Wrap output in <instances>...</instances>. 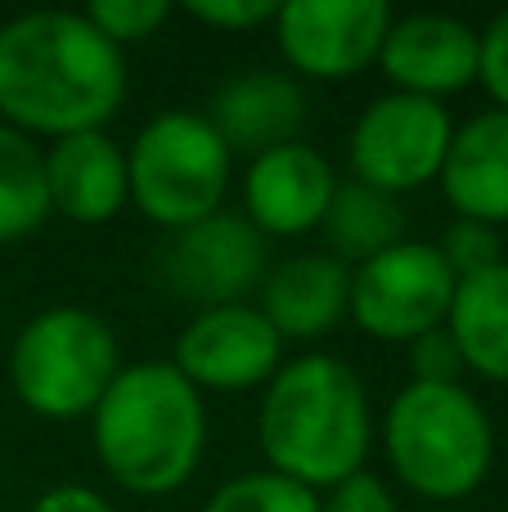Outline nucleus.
<instances>
[{
    "mask_svg": "<svg viewBox=\"0 0 508 512\" xmlns=\"http://www.w3.org/2000/svg\"><path fill=\"white\" fill-rule=\"evenodd\" d=\"M257 310L284 342L324 337L342 324V315H351V270L329 252L293 256L261 279Z\"/></svg>",
    "mask_w": 508,
    "mask_h": 512,
    "instance_id": "dca6fc26",
    "label": "nucleus"
},
{
    "mask_svg": "<svg viewBox=\"0 0 508 512\" xmlns=\"http://www.w3.org/2000/svg\"><path fill=\"white\" fill-rule=\"evenodd\" d=\"M185 14H194L207 27H221V32H248L257 23H275L279 5L275 0H189Z\"/></svg>",
    "mask_w": 508,
    "mask_h": 512,
    "instance_id": "a878e982",
    "label": "nucleus"
},
{
    "mask_svg": "<svg viewBox=\"0 0 508 512\" xmlns=\"http://www.w3.org/2000/svg\"><path fill=\"white\" fill-rule=\"evenodd\" d=\"M50 216L45 194V153L32 135L0 122V243L27 239Z\"/></svg>",
    "mask_w": 508,
    "mask_h": 512,
    "instance_id": "aec40b11",
    "label": "nucleus"
},
{
    "mask_svg": "<svg viewBox=\"0 0 508 512\" xmlns=\"http://www.w3.org/2000/svg\"><path fill=\"white\" fill-rule=\"evenodd\" d=\"M450 140H455V122L437 99L392 90L360 113L347 153L356 180L401 198L441 176Z\"/></svg>",
    "mask_w": 508,
    "mask_h": 512,
    "instance_id": "1a4fd4ad",
    "label": "nucleus"
},
{
    "mask_svg": "<svg viewBox=\"0 0 508 512\" xmlns=\"http://www.w3.org/2000/svg\"><path fill=\"white\" fill-rule=\"evenodd\" d=\"M446 203L459 212V221L508 225V113L486 108L473 122H464L450 140L446 167H441Z\"/></svg>",
    "mask_w": 508,
    "mask_h": 512,
    "instance_id": "f3484780",
    "label": "nucleus"
},
{
    "mask_svg": "<svg viewBox=\"0 0 508 512\" xmlns=\"http://www.w3.org/2000/svg\"><path fill=\"white\" fill-rule=\"evenodd\" d=\"M477 81L508 113V9L491 18L486 32H477Z\"/></svg>",
    "mask_w": 508,
    "mask_h": 512,
    "instance_id": "393cba45",
    "label": "nucleus"
},
{
    "mask_svg": "<svg viewBox=\"0 0 508 512\" xmlns=\"http://www.w3.org/2000/svg\"><path fill=\"white\" fill-rule=\"evenodd\" d=\"M383 445L392 472L423 499H464L486 481L495 427L482 400L464 387L410 382L387 405Z\"/></svg>",
    "mask_w": 508,
    "mask_h": 512,
    "instance_id": "20e7f679",
    "label": "nucleus"
},
{
    "mask_svg": "<svg viewBox=\"0 0 508 512\" xmlns=\"http://www.w3.org/2000/svg\"><path fill=\"white\" fill-rule=\"evenodd\" d=\"M441 261L450 265V274L455 279H473V274L491 270V265H500V230L495 225H482V221H455L446 230V239L437 243Z\"/></svg>",
    "mask_w": 508,
    "mask_h": 512,
    "instance_id": "5701e85b",
    "label": "nucleus"
},
{
    "mask_svg": "<svg viewBox=\"0 0 508 512\" xmlns=\"http://www.w3.org/2000/svg\"><path fill=\"white\" fill-rule=\"evenodd\" d=\"M126 99V59L72 9H36L0 27V122L23 135L99 131Z\"/></svg>",
    "mask_w": 508,
    "mask_h": 512,
    "instance_id": "f257e3e1",
    "label": "nucleus"
},
{
    "mask_svg": "<svg viewBox=\"0 0 508 512\" xmlns=\"http://www.w3.org/2000/svg\"><path fill=\"white\" fill-rule=\"evenodd\" d=\"M446 328L464 355V369L508 382V261L455 283Z\"/></svg>",
    "mask_w": 508,
    "mask_h": 512,
    "instance_id": "a211bd4d",
    "label": "nucleus"
},
{
    "mask_svg": "<svg viewBox=\"0 0 508 512\" xmlns=\"http://www.w3.org/2000/svg\"><path fill=\"white\" fill-rule=\"evenodd\" d=\"M86 18L99 36H108V41L122 50V45L149 41L171 18V5L167 0H95V5L86 9Z\"/></svg>",
    "mask_w": 508,
    "mask_h": 512,
    "instance_id": "4be33fe9",
    "label": "nucleus"
},
{
    "mask_svg": "<svg viewBox=\"0 0 508 512\" xmlns=\"http://www.w3.org/2000/svg\"><path fill=\"white\" fill-rule=\"evenodd\" d=\"M410 369L414 382H432V387H459V373H464V355H459L450 328H432V333L414 337L410 342Z\"/></svg>",
    "mask_w": 508,
    "mask_h": 512,
    "instance_id": "b1692460",
    "label": "nucleus"
},
{
    "mask_svg": "<svg viewBox=\"0 0 508 512\" xmlns=\"http://www.w3.org/2000/svg\"><path fill=\"white\" fill-rule=\"evenodd\" d=\"M320 512H396V499L374 472H356L320 499Z\"/></svg>",
    "mask_w": 508,
    "mask_h": 512,
    "instance_id": "bb28decb",
    "label": "nucleus"
},
{
    "mask_svg": "<svg viewBox=\"0 0 508 512\" xmlns=\"http://www.w3.org/2000/svg\"><path fill=\"white\" fill-rule=\"evenodd\" d=\"M284 337L270 328L257 306H216L198 310L194 324L176 337V369L198 391H248L279 373Z\"/></svg>",
    "mask_w": 508,
    "mask_h": 512,
    "instance_id": "9b49d317",
    "label": "nucleus"
},
{
    "mask_svg": "<svg viewBox=\"0 0 508 512\" xmlns=\"http://www.w3.org/2000/svg\"><path fill=\"white\" fill-rule=\"evenodd\" d=\"M455 274L437 243H396L351 270V319L378 342H414L446 324Z\"/></svg>",
    "mask_w": 508,
    "mask_h": 512,
    "instance_id": "6e6552de",
    "label": "nucleus"
},
{
    "mask_svg": "<svg viewBox=\"0 0 508 512\" xmlns=\"http://www.w3.org/2000/svg\"><path fill=\"white\" fill-rule=\"evenodd\" d=\"M387 27V0H288L275 14V41L302 77L342 81L378 59Z\"/></svg>",
    "mask_w": 508,
    "mask_h": 512,
    "instance_id": "9d476101",
    "label": "nucleus"
},
{
    "mask_svg": "<svg viewBox=\"0 0 508 512\" xmlns=\"http://www.w3.org/2000/svg\"><path fill=\"white\" fill-rule=\"evenodd\" d=\"M45 194H50V212L77 225L113 221L131 198L126 153L104 131L63 135L45 149Z\"/></svg>",
    "mask_w": 508,
    "mask_h": 512,
    "instance_id": "2eb2a0df",
    "label": "nucleus"
},
{
    "mask_svg": "<svg viewBox=\"0 0 508 512\" xmlns=\"http://www.w3.org/2000/svg\"><path fill=\"white\" fill-rule=\"evenodd\" d=\"M32 512H117V508L90 486H54L36 499Z\"/></svg>",
    "mask_w": 508,
    "mask_h": 512,
    "instance_id": "cd10ccee",
    "label": "nucleus"
},
{
    "mask_svg": "<svg viewBox=\"0 0 508 512\" xmlns=\"http://www.w3.org/2000/svg\"><path fill=\"white\" fill-rule=\"evenodd\" d=\"M207 126L221 135V144L234 153L261 158L270 149L302 140L306 126V90L288 72H239L230 77L207 104Z\"/></svg>",
    "mask_w": 508,
    "mask_h": 512,
    "instance_id": "4468645a",
    "label": "nucleus"
},
{
    "mask_svg": "<svg viewBox=\"0 0 508 512\" xmlns=\"http://www.w3.org/2000/svg\"><path fill=\"white\" fill-rule=\"evenodd\" d=\"M117 373L122 355L113 328L81 306H54L27 319L9 355L18 400L41 418L95 414Z\"/></svg>",
    "mask_w": 508,
    "mask_h": 512,
    "instance_id": "39448f33",
    "label": "nucleus"
},
{
    "mask_svg": "<svg viewBox=\"0 0 508 512\" xmlns=\"http://www.w3.org/2000/svg\"><path fill=\"white\" fill-rule=\"evenodd\" d=\"M378 63L396 95H419L441 104L446 95L477 81V32L450 14H410L401 23L392 18Z\"/></svg>",
    "mask_w": 508,
    "mask_h": 512,
    "instance_id": "f8f14e48",
    "label": "nucleus"
},
{
    "mask_svg": "<svg viewBox=\"0 0 508 512\" xmlns=\"http://www.w3.org/2000/svg\"><path fill=\"white\" fill-rule=\"evenodd\" d=\"M203 445V396L171 360L122 369L95 405V454L131 495H171L185 486Z\"/></svg>",
    "mask_w": 508,
    "mask_h": 512,
    "instance_id": "7ed1b4c3",
    "label": "nucleus"
},
{
    "mask_svg": "<svg viewBox=\"0 0 508 512\" xmlns=\"http://www.w3.org/2000/svg\"><path fill=\"white\" fill-rule=\"evenodd\" d=\"M257 441L270 472L311 490H333L338 481L365 472L374 423L356 369L333 355H302L293 364H279L261 396Z\"/></svg>",
    "mask_w": 508,
    "mask_h": 512,
    "instance_id": "f03ea898",
    "label": "nucleus"
},
{
    "mask_svg": "<svg viewBox=\"0 0 508 512\" xmlns=\"http://www.w3.org/2000/svg\"><path fill=\"white\" fill-rule=\"evenodd\" d=\"M203 512H320V495L311 486L279 472H243L225 481Z\"/></svg>",
    "mask_w": 508,
    "mask_h": 512,
    "instance_id": "412c9836",
    "label": "nucleus"
},
{
    "mask_svg": "<svg viewBox=\"0 0 508 512\" xmlns=\"http://www.w3.org/2000/svg\"><path fill=\"white\" fill-rule=\"evenodd\" d=\"M131 203L162 230H185L221 212L230 189V149L203 113H162L126 153Z\"/></svg>",
    "mask_w": 508,
    "mask_h": 512,
    "instance_id": "423d86ee",
    "label": "nucleus"
},
{
    "mask_svg": "<svg viewBox=\"0 0 508 512\" xmlns=\"http://www.w3.org/2000/svg\"><path fill=\"white\" fill-rule=\"evenodd\" d=\"M320 234H324V248L333 252V261L365 265L374 256H383L387 248H396V243H405V207L396 194L351 176L333 189Z\"/></svg>",
    "mask_w": 508,
    "mask_h": 512,
    "instance_id": "6ab92c4d",
    "label": "nucleus"
},
{
    "mask_svg": "<svg viewBox=\"0 0 508 512\" xmlns=\"http://www.w3.org/2000/svg\"><path fill=\"white\" fill-rule=\"evenodd\" d=\"M153 274L167 297L198 310L239 306L266 279V234L239 212H216L176 230L158 248Z\"/></svg>",
    "mask_w": 508,
    "mask_h": 512,
    "instance_id": "0eeeda50",
    "label": "nucleus"
},
{
    "mask_svg": "<svg viewBox=\"0 0 508 512\" xmlns=\"http://www.w3.org/2000/svg\"><path fill=\"white\" fill-rule=\"evenodd\" d=\"M333 189H338V176H333L329 158L297 140V144L270 149L248 162V176H243V216L266 239L270 234L288 239V234L320 230Z\"/></svg>",
    "mask_w": 508,
    "mask_h": 512,
    "instance_id": "ddd939ff",
    "label": "nucleus"
}]
</instances>
